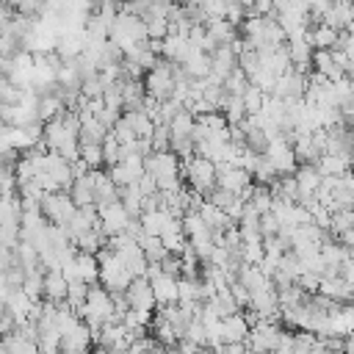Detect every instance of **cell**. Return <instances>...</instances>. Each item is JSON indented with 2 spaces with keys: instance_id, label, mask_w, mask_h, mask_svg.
Segmentation results:
<instances>
[{
  "instance_id": "obj_3",
  "label": "cell",
  "mask_w": 354,
  "mask_h": 354,
  "mask_svg": "<svg viewBox=\"0 0 354 354\" xmlns=\"http://www.w3.org/2000/svg\"><path fill=\"white\" fill-rule=\"evenodd\" d=\"M279 332H282V329H279L277 324L260 321V324L249 326V335H246L243 346H246L249 354H271L274 346H277V340H279Z\"/></svg>"
},
{
  "instance_id": "obj_2",
  "label": "cell",
  "mask_w": 354,
  "mask_h": 354,
  "mask_svg": "<svg viewBox=\"0 0 354 354\" xmlns=\"http://www.w3.org/2000/svg\"><path fill=\"white\" fill-rule=\"evenodd\" d=\"M39 210H41V216H44L47 221H53L55 227H66V221L72 218V213H75L77 207H75V202L69 199L66 191H55V194H44Z\"/></svg>"
},
{
  "instance_id": "obj_7",
  "label": "cell",
  "mask_w": 354,
  "mask_h": 354,
  "mask_svg": "<svg viewBox=\"0 0 354 354\" xmlns=\"http://www.w3.org/2000/svg\"><path fill=\"white\" fill-rule=\"evenodd\" d=\"M72 274H75V279H80L86 285H97V257L77 252L72 257Z\"/></svg>"
},
{
  "instance_id": "obj_1",
  "label": "cell",
  "mask_w": 354,
  "mask_h": 354,
  "mask_svg": "<svg viewBox=\"0 0 354 354\" xmlns=\"http://www.w3.org/2000/svg\"><path fill=\"white\" fill-rule=\"evenodd\" d=\"M185 177H188L194 194H199V196H207L216 188V166L199 155L185 160Z\"/></svg>"
},
{
  "instance_id": "obj_6",
  "label": "cell",
  "mask_w": 354,
  "mask_h": 354,
  "mask_svg": "<svg viewBox=\"0 0 354 354\" xmlns=\"http://www.w3.org/2000/svg\"><path fill=\"white\" fill-rule=\"evenodd\" d=\"M149 290H152V299H155L158 307L177 301V279H174V277H166V274L152 277V279H149Z\"/></svg>"
},
{
  "instance_id": "obj_4",
  "label": "cell",
  "mask_w": 354,
  "mask_h": 354,
  "mask_svg": "<svg viewBox=\"0 0 354 354\" xmlns=\"http://www.w3.org/2000/svg\"><path fill=\"white\" fill-rule=\"evenodd\" d=\"M124 299H127V307H130V310L152 313V307H155V299H152L149 282H147L144 277H133V279H130V285L124 288Z\"/></svg>"
},
{
  "instance_id": "obj_5",
  "label": "cell",
  "mask_w": 354,
  "mask_h": 354,
  "mask_svg": "<svg viewBox=\"0 0 354 354\" xmlns=\"http://www.w3.org/2000/svg\"><path fill=\"white\" fill-rule=\"evenodd\" d=\"M249 335V324L243 318V313H232V315H224L218 321V337L221 343H243Z\"/></svg>"
},
{
  "instance_id": "obj_9",
  "label": "cell",
  "mask_w": 354,
  "mask_h": 354,
  "mask_svg": "<svg viewBox=\"0 0 354 354\" xmlns=\"http://www.w3.org/2000/svg\"><path fill=\"white\" fill-rule=\"evenodd\" d=\"M41 288H44V296L47 301H64L66 299V279L61 271H44L41 274Z\"/></svg>"
},
{
  "instance_id": "obj_8",
  "label": "cell",
  "mask_w": 354,
  "mask_h": 354,
  "mask_svg": "<svg viewBox=\"0 0 354 354\" xmlns=\"http://www.w3.org/2000/svg\"><path fill=\"white\" fill-rule=\"evenodd\" d=\"M171 221V216L163 210V207H155V210H144L141 216H138V227H141V232L144 235H160L163 232V227Z\"/></svg>"
}]
</instances>
